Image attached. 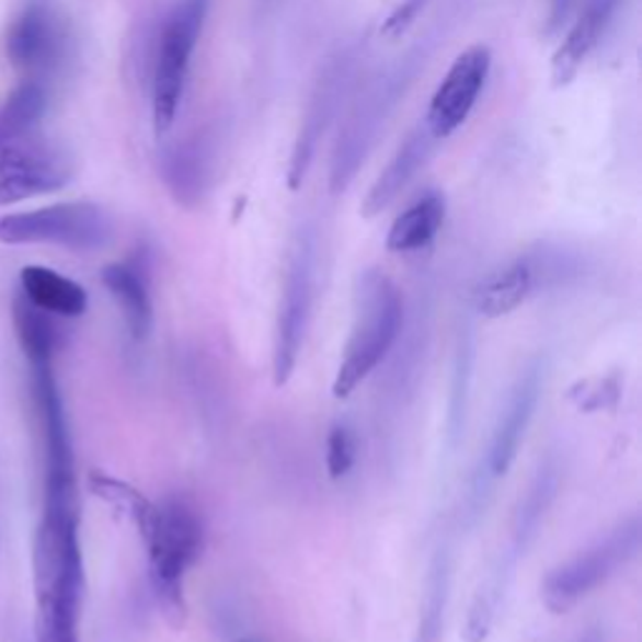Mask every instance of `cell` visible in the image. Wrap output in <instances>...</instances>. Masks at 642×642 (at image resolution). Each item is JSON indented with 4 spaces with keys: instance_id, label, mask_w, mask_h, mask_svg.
<instances>
[{
    "instance_id": "obj_1",
    "label": "cell",
    "mask_w": 642,
    "mask_h": 642,
    "mask_svg": "<svg viewBox=\"0 0 642 642\" xmlns=\"http://www.w3.org/2000/svg\"><path fill=\"white\" fill-rule=\"evenodd\" d=\"M78 523V505H43L33 537L36 642H81L85 575Z\"/></svg>"
},
{
    "instance_id": "obj_2",
    "label": "cell",
    "mask_w": 642,
    "mask_h": 642,
    "mask_svg": "<svg viewBox=\"0 0 642 642\" xmlns=\"http://www.w3.org/2000/svg\"><path fill=\"white\" fill-rule=\"evenodd\" d=\"M404 326V297L379 268H367L354 291V324L332 381L336 399H349L392 352Z\"/></svg>"
},
{
    "instance_id": "obj_3",
    "label": "cell",
    "mask_w": 642,
    "mask_h": 642,
    "mask_svg": "<svg viewBox=\"0 0 642 642\" xmlns=\"http://www.w3.org/2000/svg\"><path fill=\"white\" fill-rule=\"evenodd\" d=\"M138 535L149 554L153 600L171 628H184L188 618L184 577L204 550L202 519L186 502L167 500L156 505L151 523Z\"/></svg>"
},
{
    "instance_id": "obj_4",
    "label": "cell",
    "mask_w": 642,
    "mask_h": 642,
    "mask_svg": "<svg viewBox=\"0 0 642 642\" xmlns=\"http://www.w3.org/2000/svg\"><path fill=\"white\" fill-rule=\"evenodd\" d=\"M211 0H179L159 36L151 76V116L156 138L167 136L184 103L191 58L202 38Z\"/></svg>"
},
{
    "instance_id": "obj_5",
    "label": "cell",
    "mask_w": 642,
    "mask_h": 642,
    "mask_svg": "<svg viewBox=\"0 0 642 642\" xmlns=\"http://www.w3.org/2000/svg\"><path fill=\"white\" fill-rule=\"evenodd\" d=\"M642 544L640 517L632 515L607 532L603 540L562 562L542 583V600L552 615H565L577 607L587 595L603 587L618 570L638 558Z\"/></svg>"
},
{
    "instance_id": "obj_6",
    "label": "cell",
    "mask_w": 642,
    "mask_h": 642,
    "mask_svg": "<svg viewBox=\"0 0 642 642\" xmlns=\"http://www.w3.org/2000/svg\"><path fill=\"white\" fill-rule=\"evenodd\" d=\"M554 490H558L554 472L544 470V474L540 472V477L532 482V488H529V492L525 494V500L519 502V509L515 512V523H512V529H509L507 548L500 554V560L494 562V568L488 572V577L482 580L472 597L470 612H467V622H465V632H462L465 642L488 640L509 580L512 575H515L519 560L525 558V550L529 548V542H532V537L537 535V527H540L544 512H548L550 507Z\"/></svg>"
},
{
    "instance_id": "obj_7",
    "label": "cell",
    "mask_w": 642,
    "mask_h": 642,
    "mask_svg": "<svg viewBox=\"0 0 642 642\" xmlns=\"http://www.w3.org/2000/svg\"><path fill=\"white\" fill-rule=\"evenodd\" d=\"M114 239L106 208L91 202H68L8 214L0 219V244H54L71 251H99Z\"/></svg>"
},
{
    "instance_id": "obj_8",
    "label": "cell",
    "mask_w": 642,
    "mask_h": 642,
    "mask_svg": "<svg viewBox=\"0 0 642 642\" xmlns=\"http://www.w3.org/2000/svg\"><path fill=\"white\" fill-rule=\"evenodd\" d=\"M71 179V153L38 131L0 146V206L56 194Z\"/></svg>"
},
{
    "instance_id": "obj_9",
    "label": "cell",
    "mask_w": 642,
    "mask_h": 642,
    "mask_svg": "<svg viewBox=\"0 0 642 642\" xmlns=\"http://www.w3.org/2000/svg\"><path fill=\"white\" fill-rule=\"evenodd\" d=\"M314 237H311L309 231H303L291 251L289 272H286L284 294L279 303V319H276L272 352V375L276 387L289 385L294 369H297L303 336H307L311 317V303H314Z\"/></svg>"
},
{
    "instance_id": "obj_10",
    "label": "cell",
    "mask_w": 642,
    "mask_h": 642,
    "mask_svg": "<svg viewBox=\"0 0 642 642\" xmlns=\"http://www.w3.org/2000/svg\"><path fill=\"white\" fill-rule=\"evenodd\" d=\"M492 71V50L474 43L462 50L432 95L424 128L435 141H445L467 124Z\"/></svg>"
},
{
    "instance_id": "obj_11",
    "label": "cell",
    "mask_w": 642,
    "mask_h": 642,
    "mask_svg": "<svg viewBox=\"0 0 642 642\" xmlns=\"http://www.w3.org/2000/svg\"><path fill=\"white\" fill-rule=\"evenodd\" d=\"M5 54L19 71L46 83L48 76L66 66L71 54V33L50 8L33 3L8 31Z\"/></svg>"
},
{
    "instance_id": "obj_12",
    "label": "cell",
    "mask_w": 642,
    "mask_h": 642,
    "mask_svg": "<svg viewBox=\"0 0 642 642\" xmlns=\"http://www.w3.org/2000/svg\"><path fill=\"white\" fill-rule=\"evenodd\" d=\"M542 392V367L540 364H532L527 367L519 379L512 387L507 397L505 410L500 412L497 424H494L488 455H484L482 470L477 474V488L474 497H480L482 490H488L492 482H497L505 477L512 465H515L519 447H523V439L527 435L529 424H532V416L537 410V402H540Z\"/></svg>"
},
{
    "instance_id": "obj_13",
    "label": "cell",
    "mask_w": 642,
    "mask_h": 642,
    "mask_svg": "<svg viewBox=\"0 0 642 642\" xmlns=\"http://www.w3.org/2000/svg\"><path fill=\"white\" fill-rule=\"evenodd\" d=\"M399 81H404V76L377 81L369 89V93L359 101V106L354 108L349 121L344 124L340 141H336L334 149L332 176H329L332 194H344L354 176H357L362 159L367 156V149L379 131V124H385L389 108H392V103L397 99Z\"/></svg>"
},
{
    "instance_id": "obj_14",
    "label": "cell",
    "mask_w": 642,
    "mask_h": 642,
    "mask_svg": "<svg viewBox=\"0 0 642 642\" xmlns=\"http://www.w3.org/2000/svg\"><path fill=\"white\" fill-rule=\"evenodd\" d=\"M346 83H349V58H334L332 64L324 68V73L314 85V93H311L307 114H303L301 128L297 141H294L291 159H289V171H286V181H289V188L297 191L301 188L303 179L311 171V163H314V156L319 149L321 136L326 134L329 124L336 114V106H340Z\"/></svg>"
},
{
    "instance_id": "obj_15",
    "label": "cell",
    "mask_w": 642,
    "mask_h": 642,
    "mask_svg": "<svg viewBox=\"0 0 642 642\" xmlns=\"http://www.w3.org/2000/svg\"><path fill=\"white\" fill-rule=\"evenodd\" d=\"M159 173L179 206H202L214 173V149L208 136H188L184 141L167 146L159 161Z\"/></svg>"
},
{
    "instance_id": "obj_16",
    "label": "cell",
    "mask_w": 642,
    "mask_h": 642,
    "mask_svg": "<svg viewBox=\"0 0 642 642\" xmlns=\"http://www.w3.org/2000/svg\"><path fill=\"white\" fill-rule=\"evenodd\" d=\"M550 274V262H544V259L519 256L515 262L494 268L492 274L477 284L472 294L474 309L488 319L507 317L523 307Z\"/></svg>"
},
{
    "instance_id": "obj_17",
    "label": "cell",
    "mask_w": 642,
    "mask_h": 642,
    "mask_svg": "<svg viewBox=\"0 0 642 642\" xmlns=\"http://www.w3.org/2000/svg\"><path fill=\"white\" fill-rule=\"evenodd\" d=\"M620 3L622 0H583V5L577 8L575 19L570 23L565 38H562L560 48L552 56L550 76L554 89H565V85L575 81L580 68L585 66L589 54L603 41L607 25L612 23Z\"/></svg>"
},
{
    "instance_id": "obj_18",
    "label": "cell",
    "mask_w": 642,
    "mask_h": 642,
    "mask_svg": "<svg viewBox=\"0 0 642 642\" xmlns=\"http://www.w3.org/2000/svg\"><path fill=\"white\" fill-rule=\"evenodd\" d=\"M101 282L111 297L116 299L131 340L144 342L153 329L149 259H146V254H136L126 259V262L103 266Z\"/></svg>"
},
{
    "instance_id": "obj_19",
    "label": "cell",
    "mask_w": 642,
    "mask_h": 642,
    "mask_svg": "<svg viewBox=\"0 0 642 642\" xmlns=\"http://www.w3.org/2000/svg\"><path fill=\"white\" fill-rule=\"evenodd\" d=\"M432 144L435 138L429 136V131L424 126H416L414 131L404 138V144L399 146L397 153L392 156V161L387 163V169L379 173L375 184L367 191L364 196L359 214L364 219H375L387 206H392L399 194L406 188V184L414 179V173L422 169V163L427 161V156L432 153Z\"/></svg>"
},
{
    "instance_id": "obj_20",
    "label": "cell",
    "mask_w": 642,
    "mask_h": 642,
    "mask_svg": "<svg viewBox=\"0 0 642 642\" xmlns=\"http://www.w3.org/2000/svg\"><path fill=\"white\" fill-rule=\"evenodd\" d=\"M21 294L33 307L58 319H78L89 309V294L83 286L48 266H23Z\"/></svg>"
},
{
    "instance_id": "obj_21",
    "label": "cell",
    "mask_w": 642,
    "mask_h": 642,
    "mask_svg": "<svg viewBox=\"0 0 642 642\" xmlns=\"http://www.w3.org/2000/svg\"><path fill=\"white\" fill-rule=\"evenodd\" d=\"M447 202L437 191H429L394 219L387 233V249L392 254H412L427 249L445 227Z\"/></svg>"
},
{
    "instance_id": "obj_22",
    "label": "cell",
    "mask_w": 642,
    "mask_h": 642,
    "mask_svg": "<svg viewBox=\"0 0 642 642\" xmlns=\"http://www.w3.org/2000/svg\"><path fill=\"white\" fill-rule=\"evenodd\" d=\"M13 329L19 336L23 357L28 364H48L56 362V354L64 346V329L58 324V317L48 314L23 297L13 299Z\"/></svg>"
},
{
    "instance_id": "obj_23",
    "label": "cell",
    "mask_w": 642,
    "mask_h": 642,
    "mask_svg": "<svg viewBox=\"0 0 642 642\" xmlns=\"http://www.w3.org/2000/svg\"><path fill=\"white\" fill-rule=\"evenodd\" d=\"M452 587V554L447 548L435 552L424 580V597L420 605L414 642H445V618Z\"/></svg>"
},
{
    "instance_id": "obj_24",
    "label": "cell",
    "mask_w": 642,
    "mask_h": 642,
    "mask_svg": "<svg viewBox=\"0 0 642 642\" xmlns=\"http://www.w3.org/2000/svg\"><path fill=\"white\" fill-rule=\"evenodd\" d=\"M48 111V89L36 78H25L0 106V146L36 131L38 121Z\"/></svg>"
},
{
    "instance_id": "obj_25",
    "label": "cell",
    "mask_w": 642,
    "mask_h": 642,
    "mask_svg": "<svg viewBox=\"0 0 642 642\" xmlns=\"http://www.w3.org/2000/svg\"><path fill=\"white\" fill-rule=\"evenodd\" d=\"M89 490L95 494V497L106 502L111 509H116L118 515H124L128 523L138 529V532L151 523L156 502L146 497L144 492H138L134 484L118 480V477L114 474L93 470L89 474Z\"/></svg>"
},
{
    "instance_id": "obj_26",
    "label": "cell",
    "mask_w": 642,
    "mask_h": 642,
    "mask_svg": "<svg viewBox=\"0 0 642 642\" xmlns=\"http://www.w3.org/2000/svg\"><path fill=\"white\" fill-rule=\"evenodd\" d=\"M568 399L580 412H603L618 404L620 381L615 377H589L568 389Z\"/></svg>"
},
{
    "instance_id": "obj_27",
    "label": "cell",
    "mask_w": 642,
    "mask_h": 642,
    "mask_svg": "<svg viewBox=\"0 0 642 642\" xmlns=\"http://www.w3.org/2000/svg\"><path fill=\"white\" fill-rule=\"evenodd\" d=\"M357 435L346 422H334L326 437V472L332 480H342L357 465Z\"/></svg>"
},
{
    "instance_id": "obj_28",
    "label": "cell",
    "mask_w": 642,
    "mask_h": 642,
    "mask_svg": "<svg viewBox=\"0 0 642 642\" xmlns=\"http://www.w3.org/2000/svg\"><path fill=\"white\" fill-rule=\"evenodd\" d=\"M427 5V0H402L392 13L387 15V21L381 23V36L385 38H402L406 31L412 28L414 21L420 19V13Z\"/></svg>"
},
{
    "instance_id": "obj_29",
    "label": "cell",
    "mask_w": 642,
    "mask_h": 642,
    "mask_svg": "<svg viewBox=\"0 0 642 642\" xmlns=\"http://www.w3.org/2000/svg\"><path fill=\"white\" fill-rule=\"evenodd\" d=\"M583 5V0H550V13L548 23H544V36H558L565 25L575 19L577 8Z\"/></svg>"
},
{
    "instance_id": "obj_30",
    "label": "cell",
    "mask_w": 642,
    "mask_h": 642,
    "mask_svg": "<svg viewBox=\"0 0 642 642\" xmlns=\"http://www.w3.org/2000/svg\"><path fill=\"white\" fill-rule=\"evenodd\" d=\"M577 642H605V638H603V632H600V630H589V632H585V635L580 638Z\"/></svg>"
},
{
    "instance_id": "obj_31",
    "label": "cell",
    "mask_w": 642,
    "mask_h": 642,
    "mask_svg": "<svg viewBox=\"0 0 642 642\" xmlns=\"http://www.w3.org/2000/svg\"><path fill=\"white\" fill-rule=\"evenodd\" d=\"M231 642H254V640H244V638H239V640H231Z\"/></svg>"
}]
</instances>
